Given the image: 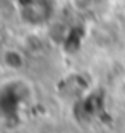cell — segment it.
<instances>
[{
    "instance_id": "2",
    "label": "cell",
    "mask_w": 125,
    "mask_h": 133,
    "mask_svg": "<svg viewBox=\"0 0 125 133\" xmlns=\"http://www.w3.org/2000/svg\"><path fill=\"white\" fill-rule=\"evenodd\" d=\"M70 2L77 10H87L93 7V0H70Z\"/></svg>"
},
{
    "instance_id": "1",
    "label": "cell",
    "mask_w": 125,
    "mask_h": 133,
    "mask_svg": "<svg viewBox=\"0 0 125 133\" xmlns=\"http://www.w3.org/2000/svg\"><path fill=\"white\" fill-rule=\"evenodd\" d=\"M2 63H4V66L9 68V70L19 72L26 66V56L17 48H5L4 53H2Z\"/></svg>"
}]
</instances>
